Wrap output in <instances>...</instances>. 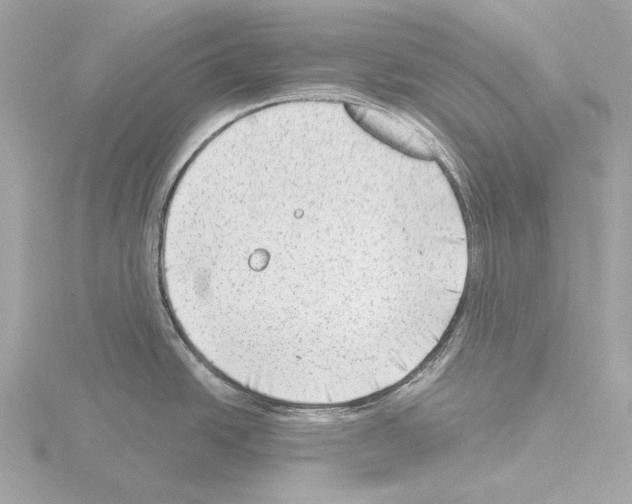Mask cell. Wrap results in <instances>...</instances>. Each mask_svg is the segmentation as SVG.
I'll use <instances>...</instances> for the list:
<instances>
[{"mask_svg":"<svg viewBox=\"0 0 632 504\" xmlns=\"http://www.w3.org/2000/svg\"><path fill=\"white\" fill-rule=\"evenodd\" d=\"M350 117L376 138L406 151L427 149L424 135L411 123L368 103L346 104Z\"/></svg>","mask_w":632,"mask_h":504,"instance_id":"obj_1","label":"cell"}]
</instances>
